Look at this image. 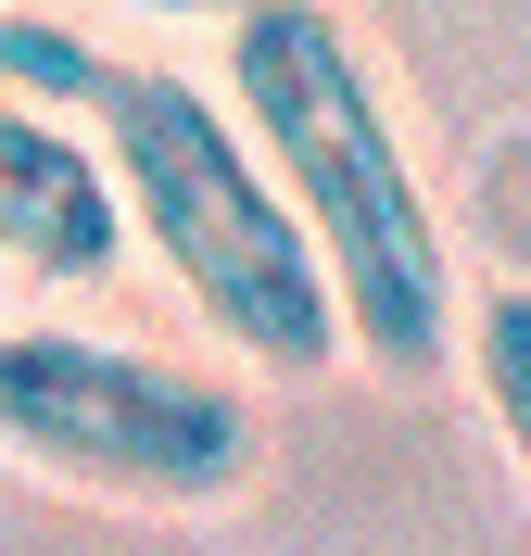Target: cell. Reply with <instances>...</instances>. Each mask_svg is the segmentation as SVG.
Wrapping results in <instances>:
<instances>
[{
  "instance_id": "cell-5",
  "label": "cell",
  "mask_w": 531,
  "mask_h": 556,
  "mask_svg": "<svg viewBox=\"0 0 531 556\" xmlns=\"http://www.w3.org/2000/svg\"><path fill=\"white\" fill-rule=\"evenodd\" d=\"M114 51L89 26H64L51 0H0V102H38V114H76V127H102L114 102Z\"/></svg>"
},
{
  "instance_id": "cell-3",
  "label": "cell",
  "mask_w": 531,
  "mask_h": 556,
  "mask_svg": "<svg viewBox=\"0 0 531 556\" xmlns=\"http://www.w3.org/2000/svg\"><path fill=\"white\" fill-rule=\"evenodd\" d=\"M0 455L51 493L89 506H152V519H203L266 468V417L241 380L177 367L114 329H0Z\"/></svg>"
},
{
  "instance_id": "cell-7",
  "label": "cell",
  "mask_w": 531,
  "mask_h": 556,
  "mask_svg": "<svg viewBox=\"0 0 531 556\" xmlns=\"http://www.w3.org/2000/svg\"><path fill=\"white\" fill-rule=\"evenodd\" d=\"M140 13H241V0H140Z\"/></svg>"
},
{
  "instance_id": "cell-1",
  "label": "cell",
  "mask_w": 531,
  "mask_h": 556,
  "mask_svg": "<svg viewBox=\"0 0 531 556\" xmlns=\"http://www.w3.org/2000/svg\"><path fill=\"white\" fill-rule=\"evenodd\" d=\"M228 114L253 127L279 203L304 215V241L342 291V342L380 380H443V354L468 329L456 241H443V203H430L354 26L329 0H241L228 13Z\"/></svg>"
},
{
  "instance_id": "cell-4",
  "label": "cell",
  "mask_w": 531,
  "mask_h": 556,
  "mask_svg": "<svg viewBox=\"0 0 531 556\" xmlns=\"http://www.w3.org/2000/svg\"><path fill=\"white\" fill-rule=\"evenodd\" d=\"M114 253H127V203H114L102 127L0 102V266L89 291V278H114Z\"/></svg>"
},
{
  "instance_id": "cell-6",
  "label": "cell",
  "mask_w": 531,
  "mask_h": 556,
  "mask_svg": "<svg viewBox=\"0 0 531 556\" xmlns=\"http://www.w3.org/2000/svg\"><path fill=\"white\" fill-rule=\"evenodd\" d=\"M456 354H468V392H481V417H494L506 468L531 481V291H468Z\"/></svg>"
},
{
  "instance_id": "cell-2",
  "label": "cell",
  "mask_w": 531,
  "mask_h": 556,
  "mask_svg": "<svg viewBox=\"0 0 531 556\" xmlns=\"http://www.w3.org/2000/svg\"><path fill=\"white\" fill-rule=\"evenodd\" d=\"M102 165L127 203V241L177 278V304L241 354L253 380H329L342 367V291H329L304 215L279 203V177L228 114V89L165 64H127L102 102Z\"/></svg>"
}]
</instances>
